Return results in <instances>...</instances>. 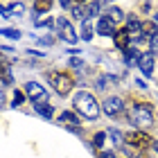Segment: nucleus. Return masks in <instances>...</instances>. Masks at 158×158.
<instances>
[{
	"label": "nucleus",
	"mask_w": 158,
	"mask_h": 158,
	"mask_svg": "<svg viewBox=\"0 0 158 158\" xmlns=\"http://www.w3.org/2000/svg\"><path fill=\"white\" fill-rule=\"evenodd\" d=\"M34 23H36L39 27H50V25H52V18H43V20H39V18H36Z\"/></svg>",
	"instance_id": "b1692460"
},
{
	"label": "nucleus",
	"mask_w": 158,
	"mask_h": 158,
	"mask_svg": "<svg viewBox=\"0 0 158 158\" xmlns=\"http://www.w3.org/2000/svg\"><path fill=\"white\" fill-rule=\"evenodd\" d=\"M81 39L84 41H90L93 39V23H90V20H84V25H81Z\"/></svg>",
	"instance_id": "4468645a"
},
{
	"label": "nucleus",
	"mask_w": 158,
	"mask_h": 158,
	"mask_svg": "<svg viewBox=\"0 0 158 158\" xmlns=\"http://www.w3.org/2000/svg\"><path fill=\"white\" fill-rule=\"evenodd\" d=\"M0 34H2V36H7V39H20V32H18V30H11V27H2V30H0Z\"/></svg>",
	"instance_id": "6ab92c4d"
},
{
	"label": "nucleus",
	"mask_w": 158,
	"mask_h": 158,
	"mask_svg": "<svg viewBox=\"0 0 158 158\" xmlns=\"http://www.w3.org/2000/svg\"><path fill=\"white\" fill-rule=\"evenodd\" d=\"M2 104H5V88H0V109H2Z\"/></svg>",
	"instance_id": "cd10ccee"
},
{
	"label": "nucleus",
	"mask_w": 158,
	"mask_h": 158,
	"mask_svg": "<svg viewBox=\"0 0 158 158\" xmlns=\"http://www.w3.org/2000/svg\"><path fill=\"white\" fill-rule=\"evenodd\" d=\"M23 99H25V95H23L20 90H16V93H14V102H11V106H14V109H18V106L23 104Z\"/></svg>",
	"instance_id": "412c9836"
},
{
	"label": "nucleus",
	"mask_w": 158,
	"mask_h": 158,
	"mask_svg": "<svg viewBox=\"0 0 158 158\" xmlns=\"http://www.w3.org/2000/svg\"><path fill=\"white\" fill-rule=\"evenodd\" d=\"M138 59H140V52H138L135 48H127V50H124V63H127V66L138 63Z\"/></svg>",
	"instance_id": "f8f14e48"
},
{
	"label": "nucleus",
	"mask_w": 158,
	"mask_h": 158,
	"mask_svg": "<svg viewBox=\"0 0 158 158\" xmlns=\"http://www.w3.org/2000/svg\"><path fill=\"white\" fill-rule=\"evenodd\" d=\"M133 124H138L140 129H147V127H152L154 124V113H152V109H149L147 104H138L133 109Z\"/></svg>",
	"instance_id": "7ed1b4c3"
},
{
	"label": "nucleus",
	"mask_w": 158,
	"mask_h": 158,
	"mask_svg": "<svg viewBox=\"0 0 158 158\" xmlns=\"http://www.w3.org/2000/svg\"><path fill=\"white\" fill-rule=\"evenodd\" d=\"M109 135H111V140H113V145H115V147H122V145H124V135H122L118 129H111Z\"/></svg>",
	"instance_id": "dca6fc26"
},
{
	"label": "nucleus",
	"mask_w": 158,
	"mask_h": 158,
	"mask_svg": "<svg viewBox=\"0 0 158 158\" xmlns=\"http://www.w3.org/2000/svg\"><path fill=\"white\" fill-rule=\"evenodd\" d=\"M97 34H102V36H115V23L109 16H102L97 20Z\"/></svg>",
	"instance_id": "0eeeda50"
},
{
	"label": "nucleus",
	"mask_w": 158,
	"mask_h": 158,
	"mask_svg": "<svg viewBox=\"0 0 158 158\" xmlns=\"http://www.w3.org/2000/svg\"><path fill=\"white\" fill-rule=\"evenodd\" d=\"M23 2H11V11H9V16H16V14H23Z\"/></svg>",
	"instance_id": "4be33fe9"
},
{
	"label": "nucleus",
	"mask_w": 158,
	"mask_h": 158,
	"mask_svg": "<svg viewBox=\"0 0 158 158\" xmlns=\"http://www.w3.org/2000/svg\"><path fill=\"white\" fill-rule=\"evenodd\" d=\"M99 158H115V154H111V152H102V154H99Z\"/></svg>",
	"instance_id": "bb28decb"
},
{
	"label": "nucleus",
	"mask_w": 158,
	"mask_h": 158,
	"mask_svg": "<svg viewBox=\"0 0 158 158\" xmlns=\"http://www.w3.org/2000/svg\"><path fill=\"white\" fill-rule=\"evenodd\" d=\"M122 109H124V104H122L120 97H109L104 102V113L106 115H118V113H122Z\"/></svg>",
	"instance_id": "1a4fd4ad"
},
{
	"label": "nucleus",
	"mask_w": 158,
	"mask_h": 158,
	"mask_svg": "<svg viewBox=\"0 0 158 158\" xmlns=\"http://www.w3.org/2000/svg\"><path fill=\"white\" fill-rule=\"evenodd\" d=\"M156 152H158V142H156Z\"/></svg>",
	"instance_id": "c85d7f7f"
},
{
	"label": "nucleus",
	"mask_w": 158,
	"mask_h": 158,
	"mask_svg": "<svg viewBox=\"0 0 158 158\" xmlns=\"http://www.w3.org/2000/svg\"><path fill=\"white\" fill-rule=\"evenodd\" d=\"M138 68H140V73L142 75H152L154 73V56H152V52H142L140 54V59H138Z\"/></svg>",
	"instance_id": "6e6552de"
},
{
	"label": "nucleus",
	"mask_w": 158,
	"mask_h": 158,
	"mask_svg": "<svg viewBox=\"0 0 158 158\" xmlns=\"http://www.w3.org/2000/svg\"><path fill=\"white\" fill-rule=\"evenodd\" d=\"M115 45H118L120 50H127V48H129V32H127V30L115 32Z\"/></svg>",
	"instance_id": "ddd939ff"
},
{
	"label": "nucleus",
	"mask_w": 158,
	"mask_h": 158,
	"mask_svg": "<svg viewBox=\"0 0 158 158\" xmlns=\"http://www.w3.org/2000/svg\"><path fill=\"white\" fill-rule=\"evenodd\" d=\"M156 20H158V14H156Z\"/></svg>",
	"instance_id": "c756f323"
},
{
	"label": "nucleus",
	"mask_w": 158,
	"mask_h": 158,
	"mask_svg": "<svg viewBox=\"0 0 158 158\" xmlns=\"http://www.w3.org/2000/svg\"><path fill=\"white\" fill-rule=\"evenodd\" d=\"M70 66H73V68H81V66H84V63H81V61H79V59H75V56H73V59H70Z\"/></svg>",
	"instance_id": "a878e982"
},
{
	"label": "nucleus",
	"mask_w": 158,
	"mask_h": 158,
	"mask_svg": "<svg viewBox=\"0 0 158 158\" xmlns=\"http://www.w3.org/2000/svg\"><path fill=\"white\" fill-rule=\"evenodd\" d=\"M127 32H129V39H133V41H142V23H138L135 18H129Z\"/></svg>",
	"instance_id": "9d476101"
},
{
	"label": "nucleus",
	"mask_w": 158,
	"mask_h": 158,
	"mask_svg": "<svg viewBox=\"0 0 158 158\" xmlns=\"http://www.w3.org/2000/svg\"><path fill=\"white\" fill-rule=\"evenodd\" d=\"M34 109H36V113L43 115V118H52V113H54V109L50 104H39V106H34Z\"/></svg>",
	"instance_id": "2eb2a0df"
},
{
	"label": "nucleus",
	"mask_w": 158,
	"mask_h": 158,
	"mask_svg": "<svg viewBox=\"0 0 158 158\" xmlns=\"http://www.w3.org/2000/svg\"><path fill=\"white\" fill-rule=\"evenodd\" d=\"M109 18L113 20V23H122V20H124V14H122L118 7H111L109 9Z\"/></svg>",
	"instance_id": "a211bd4d"
},
{
	"label": "nucleus",
	"mask_w": 158,
	"mask_h": 158,
	"mask_svg": "<svg viewBox=\"0 0 158 158\" xmlns=\"http://www.w3.org/2000/svg\"><path fill=\"white\" fill-rule=\"evenodd\" d=\"M75 109L88 120H95L99 115V111H102L99 104H97V99L93 97L90 93H77L75 95Z\"/></svg>",
	"instance_id": "f257e3e1"
},
{
	"label": "nucleus",
	"mask_w": 158,
	"mask_h": 158,
	"mask_svg": "<svg viewBox=\"0 0 158 158\" xmlns=\"http://www.w3.org/2000/svg\"><path fill=\"white\" fill-rule=\"evenodd\" d=\"M156 25L154 23H142V36H149V39H154L156 36Z\"/></svg>",
	"instance_id": "f3484780"
},
{
	"label": "nucleus",
	"mask_w": 158,
	"mask_h": 158,
	"mask_svg": "<svg viewBox=\"0 0 158 158\" xmlns=\"http://www.w3.org/2000/svg\"><path fill=\"white\" fill-rule=\"evenodd\" d=\"M127 142H129L131 147L142 149V147H149V145H152V138H149L147 133H142V131H133V133L127 135Z\"/></svg>",
	"instance_id": "423d86ee"
},
{
	"label": "nucleus",
	"mask_w": 158,
	"mask_h": 158,
	"mask_svg": "<svg viewBox=\"0 0 158 158\" xmlns=\"http://www.w3.org/2000/svg\"><path fill=\"white\" fill-rule=\"evenodd\" d=\"M48 79H50V84L56 88L59 95H68L70 88H73V77L66 75V73H50Z\"/></svg>",
	"instance_id": "f03ea898"
},
{
	"label": "nucleus",
	"mask_w": 158,
	"mask_h": 158,
	"mask_svg": "<svg viewBox=\"0 0 158 158\" xmlns=\"http://www.w3.org/2000/svg\"><path fill=\"white\" fill-rule=\"evenodd\" d=\"M149 45H152V52H156V54H158V34H156L152 41H149Z\"/></svg>",
	"instance_id": "393cba45"
},
{
	"label": "nucleus",
	"mask_w": 158,
	"mask_h": 158,
	"mask_svg": "<svg viewBox=\"0 0 158 158\" xmlns=\"http://www.w3.org/2000/svg\"><path fill=\"white\" fill-rule=\"evenodd\" d=\"M56 30H59V36L66 41V43H75V41H77V32H75V27L70 25L66 18H56Z\"/></svg>",
	"instance_id": "39448f33"
},
{
	"label": "nucleus",
	"mask_w": 158,
	"mask_h": 158,
	"mask_svg": "<svg viewBox=\"0 0 158 158\" xmlns=\"http://www.w3.org/2000/svg\"><path fill=\"white\" fill-rule=\"evenodd\" d=\"M25 93H27V97L34 102V106L48 102V90L43 88L41 84H36V81H30V84H27V86H25Z\"/></svg>",
	"instance_id": "20e7f679"
},
{
	"label": "nucleus",
	"mask_w": 158,
	"mask_h": 158,
	"mask_svg": "<svg viewBox=\"0 0 158 158\" xmlns=\"http://www.w3.org/2000/svg\"><path fill=\"white\" fill-rule=\"evenodd\" d=\"M59 124H66V127H70V129H75V131H79V129H77L79 120H77V115H75L73 111H66V113H61V115H59Z\"/></svg>",
	"instance_id": "9b49d317"
},
{
	"label": "nucleus",
	"mask_w": 158,
	"mask_h": 158,
	"mask_svg": "<svg viewBox=\"0 0 158 158\" xmlns=\"http://www.w3.org/2000/svg\"><path fill=\"white\" fill-rule=\"evenodd\" d=\"M50 7H52V2H48V0H43V2H34V11H48Z\"/></svg>",
	"instance_id": "aec40b11"
},
{
	"label": "nucleus",
	"mask_w": 158,
	"mask_h": 158,
	"mask_svg": "<svg viewBox=\"0 0 158 158\" xmlns=\"http://www.w3.org/2000/svg\"><path fill=\"white\" fill-rule=\"evenodd\" d=\"M104 138H106V133H97V135H95V142H93V145H95V147L99 149V147L104 145Z\"/></svg>",
	"instance_id": "5701e85b"
}]
</instances>
